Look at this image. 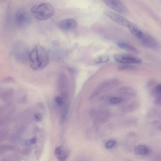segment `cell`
Wrapping results in <instances>:
<instances>
[{
	"label": "cell",
	"mask_w": 161,
	"mask_h": 161,
	"mask_svg": "<svg viewBox=\"0 0 161 161\" xmlns=\"http://www.w3.org/2000/svg\"><path fill=\"white\" fill-rule=\"evenodd\" d=\"M123 99L121 97H110L108 100L109 103L113 105H117L123 102Z\"/></svg>",
	"instance_id": "17"
},
{
	"label": "cell",
	"mask_w": 161,
	"mask_h": 161,
	"mask_svg": "<svg viewBox=\"0 0 161 161\" xmlns=\"http://www.w3.org/2000/svg\"><path fill=\"white\" fill-rule=\"evenodd\" d=\"M116 45L118 47L121 49L128 50L136 53H138V49L134 46L129 44L121 41L118 42L116 43Z\"/></svg>",
	"instance_id": "14"
},
{
	"label": "cell",
	"mask_w": 161,
	"mask_h": 161,
	"mask_svg": "<svg viewBox=\"0 0 161 161\" xmlns=\"http://www.w3.org/2000/svg\"><path fill=\"white\" fill-rule=\"evenodd\" d=\"M127 27L128 28L131 34L139 39L141 38L144 34L140 29L133 23L130 22Z\"/></svg>",
	"instance_id": "13"
},
{
	"label": "cell",
	"mask_w": 161,
	"mask_h": 161,
	"mask_svg": "<svg viewBox=\"0 0 161 161\" xmlns=\"http://www.w3.org/2000/svg\"><path fill=\"white\" fill-rule=\"evenodd\" d=\"M105 4L111 9L120 14L127 12V9L120 0H103Z\"/></svg>",
	"instance_id": "5"
},
{
	"label": "cell",
	"mask_w": 161,
	"mask_h": 161,
	"mask_svg": "<svg viewBox=\"0 0 161 161\" xmlns=\"http://www.w3.org/2000/svg\"><path fill=\"white\" fill-rule=\"evenodd\" d=\"M69 106L67 105L64 108L62 113L61 117L60 119V121L62 123H63L66 119L68 112H69Z\"/></svg>",
	"instance_id": "19"
},
{
	"label": "cell",
	"mask_w": 161,
	"mask_h": 161,
	"mask_svg": "<svg viewBox=\"0 0 161 161\" xmlns=\"http://www.w3.org/2000/svg\"><path fill=\"white\" fill-rule=\"evenodd\" d=\"M114 82H114L111 80V81H106L105 82H103V83L100 85L96 89L94 94H93L92 96V98L97 96L100 94L102 92V93L108 90V89L112 87L113 85H114L113 83Z\"/></svg>",
	"instance_id": "11"
},
{
	"label": "cell",
	"mask_w": 161,
	"mask_h": 161,
	"mask_svg": "<svg viewBox=\"0 0 161 161\" xmlns=\"http://www.w3.org/2000/svg\"><path fill=\"white\" fill-rule=\"evenodd\" d=\"M34 118L37 121H39L41 120L42 119L41 114H36L34 115Z\"/></svg>",
	"instance_id": "26"
},
{
	"label": "cell",
	"mask_w": 161,
	"mask_h": 161,
	"mask_svg": "<svg viewBox=\"0 0 161 161\" xmlns=\"http://www.w3.org/2000/svg\"><path fill=\"white\" fill-rule=\"evenodd\" d=\"M26 14L21 12L17 14L16 18L17 21L21 23H27L28 20V17Z\"/></svg>",
	"instance_id": "18"
},
{
	"label": "cell",
	"mask_w": 161,
	"mask_h": 161,
	"mask_svg": "<svg viewBox=\"0 0 161 161\" xmlns=\"http://www.w3.org/2000/svg\"><path fill=\"white\" fill-rule=\"evenodd\" d=\"M155 103L157 105H161V96H157L155 101Z\"/></svg>",
	"instance_id": "25"
},
{
	"label": "cell",
	"mask_w": 161,
	"mask_h": 161,
	"mask_svg": "<svg viewBox=\"0 0 161 161\" xmlns=\"http://www.w3.org/2000/svg\"><path fill=\"white\" fill-rule=\"evenodd\" d=\"M113 58L117 62L123 64H140L142 62L140 58L124 53H116Z\"/></svg>",
	"instance_id": "2"
},
{
	"label": "cell",
	"mask_w": 161,
	"mask_h": 161,
	"mask_svg": "<svg viewBox=\"0 0 161 161\" xmlns=\"http://www.w3.org/2000/svg\"><path fill=\"white\" fill-rule=\"evenodd\" d=\"M55 101L57 104L59 106H62L63 104V100L60 96L56 97L55 98Z\"/></svg>",
	"instance_id": "24"
},
{
	"label": "cell",
	"mask_w": 161,
	"mask_h": 161,
	"mask_svg": "<svg viewBox=\"0 0 161 161\" xmlns=\"http://www.w3.org/2000/svg\"><path fill=\"white\" fill-rule=\"evenodd\" d=\"M103 13L114 22L120 26L127 27L128 24L130 23L129 21L123 16L110 11L105 10L103 11Z\"/></svg>",
	"instance_id": "4"
},
{
	"label": "cell",
	"mask_w": 161,
	"mask_h": 161,
	"mask_svg": "<svg viewBox=\"0 0 161 161\" xmlns=\"http://www.w3.org/2000/svg\"><path fill=\"white\" fill-rule=\"evenodd\" d=\"M134 69V66L130 65H121L119 67H118V70L119 71H122L125 70H132Z\"/></svg>",
	"instance_id": "20"
},
{
	"label": "cell",
	"mask_w": 161,
	"mask_h": 161,
	"mask_svg": "<svg viewBox=\"0 0 161 161\" xmlns=\"http://www.w3.org/2000/svg\"><path fill=\"white\" fill-rule=\"evenodd\" d=\"M25 46L21 42L17 43L15 45L14 53L17 59L20 62H24L28 56L27 53Z\"/></svg>",
	"instance_id": "7"
},
{
	"label": "cell",
	"mask_w": 161,
	"mask_h": 161,
	"mask_svg": "<svg viewBox=\"0 0 161 161\" xmlns=\"http://www.w3.org/2000/svg\"><path fill=\"white\" fill-rule=\"evenodd\" d=\"M154 92L155 94H156V96H157V97L161 96V84H158L156 86Z\"/></svg>",
	"instance_id": "23"
},
{
	"label": "cell",
	"mask_w": 161,
	"mask_h": 161,
	"mask_svg": "<svg viewBox=\"0 0 161 161\" xmlns=\"http://www.w3.org/2000/svg\"><path fill=\"white\" fill-rule=\"evenodd\" d=\"M35 47L36 49L39 69H43L47 66L49 62L48 53L42 46L38 45Z\"/></svg>",
	"instance_id": "3"
},
{
	"label": "cell",
	"mask_w": 161,
	"mask_h": 161,
	"mask_svg": "<svg viewBox=\"0 0 161 161\" xmlns=\"http://www.w3.org/2000/svg\"><path fill=\"white\" fill-rule=\"evenodd\" d=\"M138 103L137 102H133L128 105L125 106L123 109V112L127 113L133 111L136 109L138 107Z\"/></svg>",
	"instance_id": "15"
},
{
	"label": "cell",
	"mask_w": 161,
	"mask_h": 161,
	"mask_svg": "<svg viewBox=\"0 0 161 161\" xmlns=\"http://www.w3.org/2000/svg\"><path fill=\"white\" fill-rule=\"evenodd\" d=\"M109 60L108 56L104 55L97 57L94 60V62L95 64H99L106 62Z\"/></svg>",
	"instance_id": "16"
},
{
	"label": "cell",
	"mask_w": 161,
	"mask_h": 161,
	"mask_svg": "<svg viewBox=\"0 0 161 161\" xmlns=\"http://www.w3.org/2000/svg\"><path fill=\"white\" fill-rule=\"evenodd\" d=\"M140 40L142 44L145 47L155 51L159 49V45L158 42L149 35L144 34Z\"/></svg>",
	"instance_id": "6"
},
{
	"label": "cell",
	"mask_w": 161,
	"mask_h": 161,
	"mask_svg": "<svg viewBox=\"0 0 161 161\" xmlns=\"http://www.w3.org/2000/svg\"><path fill=\"white\" fill-rule=\"evenodd\" d=\"M58 26L62 30H70L76 28L77 26V23L73 19H68L60 21Z\"/></svg>",
	"instance_id": "8"
},
{
	"label": "cell",
	"mask_w": 161,
	"mask_h": 161,
	"mask_svg": "<svg viewBox=\"0 0 161 161\" xmlns=\"http://www.w3.org/2000/svg\"><path fill=\"white\" fill-rule=\"evenodd\" d=\"M13 81V79L11 77H7L4 79V82H10Z\"/></svg>",
	"instance_id": "27"
},
{
	"label": "cell",
	"mask_w": 161,
	"mask_h": 161,
	"mask_svg": "<svg viewBox=\"0 0 161 161\" xmlns=\"http://www.w3.org/2000/svg\"><path fill=\"white\" fill-rule=\"evenodd\" d=\"M29 59L31 67L34 70L39 69L38 57L36 48L35 47L29 54Z\"/></svg>",
	"instance_id": "10"
},
{
	"label": "cell",
	"mask_w": 161,
	"mask_h": 161,
	"mask_svg": "<svg viewBox=\"0 0 161 161\" xmlns=\"http://www.w3.org/2000/svg\"><path fill=\"white\" fill-rule=\"evenodd\" d=\"M151 151V150L148 147L144 145H139L134 149L135 155L139 156L148 155Z\"/></svg>",
	"instance_id": "12"
},
{
	"label": "cell",
	"mask_w": 161,
	"mask_h": 161,
	"mask_svg": "<svg viewBox=\"0 0 161 161\" xmlns=\"http://www.w3.org/2000/svg\"><path fill=\"white\" fill-rule=\"evenodd\" d=\"M54 154L57 160L60 161H64L67 159L69 153L64 146H60L55 149Z\"/></svg>",
	"instance_id": "9"
},
{
	"label": "cell",
	"mask_w": 161,
	"mask_h": 161,
	"mask_svg": "<svg viewBox=\"0 0 161 161\" xmlns=\"http://www.w3.org/2000/svg\"><path fill=\"white\" fill-rule=\"evenodd\" d=\"M37 139L36 138L34 137L26 141L25 143V145L27 146H30L36 143Z\"/></svg>",
	"instance_id": "22"
},
{
	"label": "cell",
	"mask_w": 161,
	"mask_h": 161,
	"mask_svg": "<svg viewBox=\"0 0 161 161\" xmlns=\"http://www.w3.org/2000/svg\"><path fill=\"white\" fill-rule=\"evenodd\" d=\"M31 12L36 18L43 21L51 18L55 12V9L50 3H44L32 7Z\"/></svg>",
	"instance_id": "1"
},
{
	"label": "cell",
	"mask_w": 161,
	"mask_h": 161,
	"mask_svg": "<svg viewBox=\"0 0 161 161\" xmlns=\"http://www.w3.org/2000/svg\"><path fill=\"white\" fill-rule=\"evenodd\" d=\"M116 144V141L114 140H110L106 143L105 146L108 149L112 148Z\"/></svg>",
	"instance_id": "21"
}]
</instances>
